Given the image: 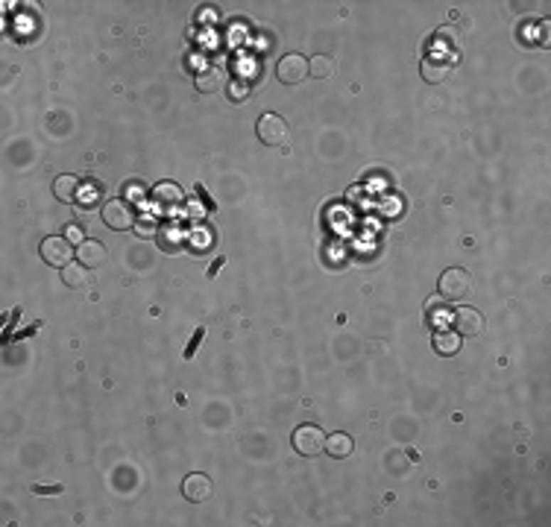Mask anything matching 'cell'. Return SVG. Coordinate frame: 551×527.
<instances>
[{
    "mask_svg": "<svg viewBox=\"0 0 551 527\" xmlns=\"http://www.w3.org/2000/svg\"><path fill=\"white\" fill-rule=\"evenodd\" d=\"M437 287H440V296L443 299L458 302V299H464L472 290V276L466 270H461V267H449V270H443Z\"/></svg>",
    "mask_w": 551,
    "mask_h": 527,
    "instance_id": "obj_1",
    "label": "cell"
},
{
    "mask_svg": "<svg viewBox=\"0 0 551 527\" xmlns=\"http://www.w3.org/2000/svg\"><path fill=\"white\" fill-rule=\"evenodd\" d=\"M255 135L261 143H267V147H282V143L287 141V135H291V129H287L284 124V117L267 112V114H261L258 117V124H255Z\"/></svg>",
    "mask_w": 551,
    "mask_h": 527,
    "instance_id": "obj_2",
    "label": "cell"
},
{
    "mask_svg": "<svg viewBox=\"0 0 551 527\" xmlns=\"http://www.w3.org/2000/svg\"><path fill=\"white\" fill-rule=\"evenodd\" d=\"M41 261L44 264H50V267H68L70 264V258H74V246H70V241L68 237H59V234H50V237H44L41 241Z\"/></svg>",
    "mask_w": 551,
    "mask_h": 527,
    "instance_id": "obj_3",
    "label": "cell"
},
{
    "mask_svg": "<svg viewBox=\"0 0 551 527\" xmlns=\"http://www.w3.org/2000/svg\"><path fill=\"white\" fill-rule=\"evenodd\" d=\"M294 448L302 454V457H317V454H323V445H326V434H323V428L317 425H299L294 430Z\"/></svg>",
    "mask_w": 551,
    "mask_h": 527,
    "instance_id": "obj_4",
    "label": "cell"
},
{
    "mask_svg": "<svg viewBox=\"0 0 551 527\" xmlns=\"http://www.w3.org/2000/svg\"><path fill=\"white\" fill-rule=\"evenodd\" d=\"M100 217L112 232H129L135 226V211L129 208L127 200H109L100 211Z\"/></svg>",
    "mask_w": 551,
    "mask_h": 527,
    "instance_id": "obj_5",
    "label": "cell"
},
{
    "mask_svg": "<svg viewBox=\"0 0 551 527\" xmlns=\"http://www.w3.org/2000/svg\"><path fill=\"white\" fill-rule=\"evenodd\" d=\"M276 77L284 85H299L308 77V59L302 53H287V56H282L279 65H276Z\"/></svg>",
    "mask_w": 551,
    "mask_h": 527,
    "instance_id": "obj_6",
    "label": "cell"
},
{
    "mask_svg": "<svg viewBox=\"0 0 551 527\" xmlns=\"http://www.w3.org/2000/svg\"><path fill=\"white\" fill-rule=\"evenodd\" d=\"M451 325L461 337H478V334L484 331V317H481V310H475V308H458L451 314Z\"/></svg>",
    "mask_w": 551,
    "mask_h": 527,
    "instance_id": "obj_7",
    "label": "cell"
},
{
    "mask_svg": "<svg viewBox=\"0 0 551 527\" xmlns=\"http://www.w3.org/2000/svg\"><path fill=\"white\" fill-rule=\"evenodd\" d=\"M182 495L191 501V504H203L214 495V484L208 481V474L203 472H191L185 481H182Z\"/></svg>",
    "mask_w": 551,
    "mask_h": 527,
    "instance_id": "obj_8",
    "label": "cell"
},
{
    "mask_svg": "<svg viewBox=\"0 0 551 527\" xmlns=\"http://www.w3.org/2000/svg\"><path fill=\"white\" fill-rule=\"evenodd\" d=\"M434 47H440V53H443V59L446 62H451L454 56H458V50L464 47V33L461 30H454V27H440L437 33H434V41H431ZM437 53V56H440Z\"/></svg>",
    "mask_w": 551,
    "mask_h": 527,
    "instance_id": "obj_9",
    "label": "cell"
},
{
    "mask_svg": "<svg viewBox=\"0 0 551 527\" xmlns=\"http://www.w3.org/2000/svg\"><path fill=\"white\" fill-rule=\"evenodd\" d=\"M449 70H451V62H446V59L437 56V53H428V56L419 62V74H422V80L431 82V85L443 82V80L449 77Z\"/></svg>",
    "mask_w": 551,
    "mask_h": 527,
    "instance_id": "obj_10",
    "label": "cell"
},
{
    "mask_svg": "<svg viewBox=\"0 0 551 527\" xmlns=\"http://www.w3.org/2000/svg\"><path fill=\"white\" fill-rule=\"evenodd\" d=\"M464 337L454 328H437L434 334H431V346H434V352H440L443 357H451V354H458Z\"/></svg>",
    "mask_w": 551,
    "mask_h": 527,
    "instance_id": "obj_11",
    "label": "cell"
},
{
    "mask_svg": "<svg viewBox=\"0 0 551 527\" xmlns=\"http://www.w3.org/2000/svg\"><path fill=\"white\" fill-rule=\"evenodd\" d=\"M77 261L85 264L88 270L100 267V264L106 261V246H103L100 241H88V237H85L82 244H77Z\"/></svg>",
    "mask_w": 551,
    "mask_h": 527,
    "instance_id": "obj_12",
    "label": "cell"
},
{
    "mask_svg": "<svg viewBox=\"0 0 551 527\" xmlns=\"http://www.w3.org/2000/svg\"><path fill=\"white\" fill-rule=\"evenodd\" d=\"M80 185H82V182H80L77 176H70V173L56 176V182H53V194H56V200H59V202H77Z\"/></svg>",
    "mask_w": 551,
    "mask_h": 527,
    "instance_id": "obj_13",
    "label": "cell"
},
{
    "mask_svg": "<svg viewBox=\"0 0 551 527\" xmlns=\"http://www.w3.org/2000/svg\"><path fill=\"white\" fill-rule=\"evenodd\" d=\"M62 284L70 287V290H80V287H88V267L85 264H74L70 261L68 267H62Z\"/></svg>",
    "mask_w": 551,
    "mask_h": 527,
    "instance_id": "obj_14",
    "label": "cell"
},
{
    "mask_svg": "<svg viewBox=\"0 0 551 527\" xmlns=\"http://www.w3.org/2000/svg\"><path fill=\"white\" fill-rule=\"evenodd\" d=\"M153 200L164 208H171V205H179L182 202V188L176 182H159L153 188Z\"/></svg>",
    "mask_w": 551,
    "mask_h": 527,
    "instance_id": "obj_15",
    "label": "cell"
},
{
    "mask_svg": "<svg viewBox=\"0 0 551 527\" xmlns=\"http://www.w3.org/2000/svg\"><path fill=\"white\" fill-rule=\"evenodd\" d=\"M323 448H326V454H331L334 460H343V457H349V454H352L355 442H352L349 434H328Z\"/></svg>",
    "mask_w": 551,
    "mask_h": 527,
    "instance_id": "obj_16",
    "label": "cell"
},
{
    "mask_svg": "<svg viewBox=\"0 0 551 527\" xmlns=\"http://www.w3.org/2000/svg\"><path fill=\"white\" fill-rule=\"evenodd\" d=\"M194 85H197V91H203V94L218 91V88L223 85V70H220V67H205V70H200L197 80H194Z\"/></svg>",
    "mask_w": 551,
    "mask_h": 527,
    "instance_id": "obj_17",
    "label": "cell"
},
{
    "mask_svg": "<svg viewBox=\"0 0 551 527\" xmlns=\"http://www.w3.org/2000/svg\"><path fill=\"white\" fill-rule=\"evenodd\" d=\"M308 77H317V80H331L334 77V62L328 56H314L308 59Z\"/></svg>",
    "mask_w": 551,
    "mask_h": 527,
    "instance_id": "obj_18",
    "label": "cell"
},
{
    "mask_svg": "<svg viewBox=\"0 0 551 527\" xmlns=\"http://www.w3.org/2000/svg\"><path fill=\"white\" fill-rule=\"evenodd\" d=\"M77 202L91 208L94 202H100V185L97 182H82L80 185V194H77Z\"/></svg>",
    "mask_w": 551,
    "mask_h": 527,
    "instance_id": "obj_19",
    "label": "cell"
},
{
    "mask_svg": "<svg viewBox=\"0 0 551 527\" xmlns=\"http://www.w3.org/2000/svg\"><path fill=\"white\" fill-rule=\"evenodd\" d=\"M247 94H250V80H232V82H229V100L241 103Z\"/></svg>",
    "mask_w": 551,
    "mask_h": 527,
    "instance_id": "obj_20",
    "label": "cell"
},
{
    "mask_svg": "<svg viewBox=\"0 0 551 527\" xmlns=\"http://www.w3.org/2000/svg\"><path fill=\"white\" fill-rule=\"evenodd\" d=\"M203 337H205V328H197V331H194V337L188 340V346H185V357H188V361H191V357L197 354V349H200Z\"/></svg>",
    "mask_w": 551,
    "mask_h": 527,
    "instance_id": "obj_21",
    "label": "cell"
},
{
    "mask_svg": "<svg viewBox=\"0 0 551 527\" xmlns=\"http://www.w3.org/2000/svg\"><path fill=\"white\" fill-rule=\"evenodd\" d=\"M124 194H127V200H144V194H147V188H144L141 182H127L124 185Z\"/></svg>",
    "mask_w": 551,
    "mask_h": 527,
    "instance_id": "obj_22",
    "label": "cell"
},
{
    "mask_svg": "<svg viewBox=\"0 0 551 527\" xmlns=\"http://www.w3.org/2000/svg\"><path fill=\"white\" fill-rule=\"evenodd\" d=\"M223 264H226V258H218V261H214V264H211V270H208V278H214V276H218Z\"/></svg>",
    "mask_w": 551,
    "mask_h": 527,
    "instance_id": "obj_23",
    "label": "cell"
},
{
    "mask_svg": "<svg viewBox=\"0 0 551 527\" xmlns=\"http://www.w3.org/2000/svg\"><path fill=\"white\" fill-rule=\"evenodd\" d=\"M33 492H44V495H56V492H62V487H33Z\"/></svg>",
    "mask_w": 551,
    "mask_h": 527,
    "instance_id": "obj_24",
    "label": "cell"
},
{
    "mask_svg": "<svg viewBox=\"0 0 551 527\" xmlns=\"http://www.w3.org/2000/svg\"><path fill=\"white\" fill-rule=\"evenodd\" d=\"M205 18H208V21H218V15H214L211 9H208V12H205V9H200V12H197V21H205Z\"/></svg>",
    "mask_w": 551,
    "mask_h": 527,
    "instance_id": "obj_25",
    "label": "cell"
}]
</instances>
